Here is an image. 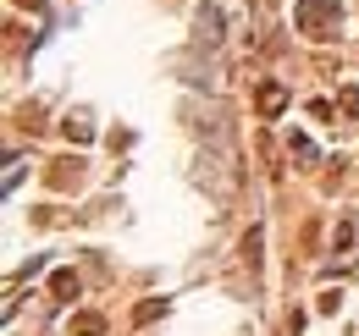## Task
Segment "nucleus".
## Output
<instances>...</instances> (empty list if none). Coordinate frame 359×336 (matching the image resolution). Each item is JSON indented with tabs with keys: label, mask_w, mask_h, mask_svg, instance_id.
Returning a JSON list of instances; mask_svg holds the SVG:
<instances>
[{
	"label": "nucleus",
	"mask_w": 359,
	"mask_h": 336,
	"mask_svg": "<svg viewBox=\"0 0 359 336\" xmlns=\"http://www.w3.org/2000/svg\"><path fill=\"white\" fill-rule=\"evenodd\" d=\"M293 17H299V28L315 34V39H326V28H337V22H343V11H337V6H320V0H299V11H293Z\"/></svg>",
	"instance_id": "obj_1"
},
{
	"label": "nucleus",
	"mask_w": 359,
	"mask_h": 336,
	"mask_svg": "<svg viewBox=\"0 0 359 336\" xmlns=\"http://www.w3.org/2000/svg\"><path fill=\"white\" fill-rule=\"evenodd\" d=\"M194 28H199V39H205V44H216V39H222V11H216V6H205V11L194 17Z\"/></svg>",
	"instance_id": "obj_2"
},
{
	"label": "nucleus",
	"mask_w": 359,
	"mask_h": 336,
	"mask_svg": "<svg viewBox=\"0 0 359 336\" xmlns=\"http://www.w3.org/2000/svg\"><path fill=\"white\" fill-rule=\"evenodd\" d=\"M55 298H78V276H72V270L55 276Z\"/></svg>",
	"instance_id": "obj_3"
},
{
	"label": "nucleus",
	"mask_w": 359,
	"mask_h": 336,
	"mask_svg": "<svg viewBox=\"0 0 359 336\" xmlns=\"http://www.w3.org/2000/svg\"><path fill=\"white\" fill-rule=\"evenodd\" d=\"M282 99H287V94H282L276 83H266V88H260V105H266V111H282Z\"/></svg>",
	"instance_id": "obj_4"
},
{
	"label": "nucleus",
	"mask_w": 359,
	"mask_h": 336,
	"mask_svg": "<svg viewBox=\"0 0 359 336\" xmlns=\"http://www.w3.org/2000/svg\"><path fill=\"white\" fill-rule=\"evenodd\" d=\"M100 331H105L100 314H78V336H100Z\"/></svg>",
	"instance_id": "obj_5"
}]
</instances>
